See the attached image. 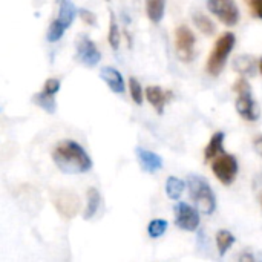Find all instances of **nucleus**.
I'll list each match as a JSON object with an SVG mask.
<instances>
[{"label":"nucleus","mask_w":262,"mask_h":262,"mask_svg":"<svg viewBox=\"0 0 262 262\" xmlns=\"http://www.w3.org/2000/svg\"><path fill=\"white\" fill-rule=\"evenodd\" d=\"M100 200H101V196H100L98 190L91 187L88 190V206H86V210H84V215H83L84 220H91L97 213V210L100 207Z\"/></svg>","instance_id":"aec40b11"},{"label":"nucleus","mask_w":262,"mask_h":262,"mask_svg":"<svg viewBox=\"0 0 262 262\" xmlns=\"http://www.w3.org/2000/svg\"><path fill=\"white\" fill-rule=\"evenodd\" d=\"M224 138H226V134L224 132H215L212 135L209 144L204 149V158H206V161L215 160L218 155L224 154Z\"/></svg>","instance_id":"2eb2a0df"},{"label":"nucleus","mask_w":262,"mask_h":262,"mask_svg":"<svg viewBox=\"0 0 262 262\" xmlns=\"http://www.w3.org/2000/svg\"><path fill=\"white\" fill-rule=\"evenodd\" d=\"M235 41H236V38L232 32H224L215 41V46H213V49L207 58V64H206V71L212 77H218L223 72L226 61L229 58V54L235 48Z\"/></svg>","instance_id":"7ed1b4c3"},{"label":"nucleus","mask_w":262,"mask_h":262,"mask_svg":"<svg viewBox=\"0 0 262 262\" xmlns=\"http://www.w3.org/2000/svg\"><path fill=\"white\" fill-rule=\"evenodd\" d=\"M166 0H146V12L150 21L160 23L164 17Z\"/></svg>","instance_id":"a211bd4d"},{"label":"nucleus","mask_w":262,"mask_h":262,"mask_svg":"<svg viewBox=\"0 0 262 262\" xmlns=\"http://www.w3.org/2000/svg\"><path fill=\"white\" fill-rule=\"evenodd\" d=\"M235 236H233V233H230L229 230H220L218 233H216V247H218V253L221 255V256H224L226 255V252L235 244Z\"/></svg>","instance_id":"412c9836"},{"label":"nucleus","mask_w":262,"mask_h":262,"mask_svg":"<svg viewBox=\"0 0 262 262\" xmlns=\"http://www.w3.org/2000/svg\"><path fill=\"white\" fill-rule=\"evenodd\" d=\"M246 3L249 5L250 12L256 18H261L262 20V0H246Z\"/></svg>","instance_id":"bb28decb"},{"label":"nucleus","mask_w":262,"mask_h":262,"mask_svg":"<svg viewBox=\"0 0 262 262\" xmlns=\"http://www.w3.org/2000/svg\"><path fill=\"white\" fill-rule=\"evenodd\" d=\"M233 68L236 72H239L243 77H253L256 74L258 61L250 55H241L233 61Z\"/></svg>","instance_id":"dca6fc26"},{"label":"nucleus","mask_w":262,"mask_h":262,"mask_svg":"<svg viewBox=\"0 0 262 262\" xmlns=\"http://www.w3.org/2000/svg\"><path fill=\"white\" fill-rule=\"evenodd\" d=\"M32 103L37 104L38 107H41L45 112L48 114H55L57 111V103H55V95L54 94H49L46 91H41L38 94H35L32 97Z\"/></svg>","instance_id":"f3484780"},{"label":"nucleus","mask_w":262,"mask_h":262,"mask_svg":"<svg viewBox=\"0 0 262 262\" xmlns=\"http://www.w3.org/2000/svg\"><path fill=\"white\" fill-rule=\"evenodd\" d=\"M64 31H66V28H64L57 18L52 20V23H51L49 28H48V35H46L48 41H51V43L58 41V40L64 35Z\"/></svg>","instance_id":"393cba45"},{"label":"nucleus","mask_w":262,"mask_h":262,"mask_svg":"<svg viewBox=\"0 0 262 262\" xmlns=\"http://www.w3.org/2000/svg\"><path fill=\"white\" fill-rule=\"evenodd\" d=\"M58 212L61 215H64L66 218H71V216H75V213L78 212V207H80V201H78V196L74 195V193H69V192H61L58 193V196L54 200Z\"/></svg>","instance_id":"9b49d317"},{"label":"nucleus","mask_w":262,"mask_h":262,"mask_svg":"<svg viewBox=\"0 0 262 262\" xmlns=\"http://www.w3.org/2000/svg\"><path fill=\"white\" fill-rule=\"evenodd\" d=\"M200 210L193 209L186 203H178L175 206V224L178 229L186 232H195L200 226Z\"/></svg>","instance_id":"6e6552de"},{"label":"nucleus","mask_w":262,"mask_h":262,"mask_svg":"<svg viewBox=\"0 0 262 262\" xmlns=\"http://www.w3.org/2000/svg\"><path fill=\"white\" fill-rule=\"evenodd\" d=\"M233 91L236 92V111L247 121H256L261 115L259 104L252 97V86L246 78H239L233 84Z\"/></svg>","instance_id":"20e7f679"},{"label":"nucleus","mask_w":262,"mask_h":262,"mask_svg":"<svg viewBox=\"0 0 262 262\" xmlns=\"http://www.w3.org/2000/svg\"><path fill=\"white\" fill-rule=\"evenodd\" d=\"M135 155H137L138 163H140V166H141V169L144 172L154 173V172H157V170H160L163 167V158L160 155H157L155 152H152V150L137 147Z\"/></svg>","instance_id":"9d476101"},{"label":"nucleus","mask_w":262,"mask_h":262,"mask_svg":"<svg viewBox=\"0 0 262 262\" xmlns=\"http://www.w3.org/2000/svg\"><path fill=\"white\" fill-rule=\"evenodd\" d=\"M187 187H189L190 198L195 203L200 213L212 215L216 209V198L210 184L201 175L192 173L187 178Z\"/></svg>","instance_id":"f03ea898"},{"label":"nucleus","mask_w":262,"mask_h":262,"mask_svg":"<svg viewBox=\"0 0 262 262\" xmlns=\"http://www.w3.org/2000/svg\"><path fill=\"white\" fill-rule=\"evenodd\" d=\"M212 170L224 186H230L238 175V161L233 155L224 152L213 160Z\"/></svg>","instance_id":"39448f33"},{"label":"nucleus","mask_w":262,"mask_h":262,"mask_svg":"<svg viewBox=\"0 0 262 262\" xmlns=\"http://www.w3.org/2000/svg\"><path fill=\"white\" fill-rule=\"evenodd\" d=\"M101 80L107 84V88L115 92V94H123L124 92V80L123 75L112 66H104L100 71Z\"/></svg>","instance_id":"ddd939ff"},{"label":"nucleus","mask_w":262,"mask_h":262,"mask_svg":"<svg viewBox=\"0 0 262 262\" xmlns=\"http://www.w3.org/2000/svg\"><path fill=\"white\" fill-rule=\"evenodd\" d=\"M78 14H80L81 20H83L86 25H91V26H94V25L97 23L95 14H94V12H91L89 9H84V8H81V9L78 11Z\"/></svg>","instance_id":"cd10ccee"},{"label":"nucleus","mask_w":262,"mask_h":262,"mask_svg":"<svg viewBox=\"0 0 262 262\" xmlns=\"http://www.w3.org/2000/svg\"><path fill=\"white\" fill-rule=\"evenodd\" d=\"M52 160L55 166L68 175L86 173L92 167V160L86 150L72 140H64L58 143L52 152Z\"/></svg>","instance_id":"f257e3e1"},{"label":"nucleus","mask_w":262,"mask_h":262,"mask_svg":"<svg viewBox=\"0 0 262 262\" xmlns=\"http://www.w3.org/2000/svg\"><path fill=\"white\" fill-rule=\"evenodd\" d=\"M195 34L190 28L181 25L175 31V48L178 52V57L183 61H192L195 57Z\"/></svg>","instance_id":"0eeeda50"},{"label":"nucleus","mask_w":262,"mask_h":262,"mask_svg":"<svg viewBox=\"0 0 262 262\" xmlns=\"http://www.w3.org/2000/svg\"><path fill=\"white\" fill-rule=\"evenodd\" d=\"M129 91H130V97H132L134 103L141 106L143 104V89H141L140 81L135 77L129 78Z\"/></svg>","instance_id":"a878e982"},{"label":"nucleus","mask_w":262,"mask_h":262,"mask_svg":"<svg viewBox=\"0 0 262 262\" xmlns=\"http://www.w3.org/2000/svg\"><path fill=\"white\" fill-rule=\"evenodd\" d=\"M183 192H184V181H181L177 177H169L166 181V195L170 200L177 201L181 198Z\"/></svg>","instance_id":"6ab92c4d"},{"label":"nucleus","mask_w":262,"mask_h":262,"mask_svg":"<svg viewBox=\"0 0 262 262\" xmlns=\"http://www.w3.org/2000/svg\"><path fill=\"white\" fill-rule=\"evenodd\" d=\"M253 147H255V150L258 152V155H261L262 157V135L261 137H256V138L253 140Z\"/></svg>","instance_id":"c756f323"},{"label":"nucleus","mask_w":262,"mask_h":262,"mask_svg":"<svg viewBox=\"0 0 262 262\" xmlns=\"http://www.w3.org/2000/svg\"><path fill=\"white\" fill-rule=\"evenodd\" d=\"M77 57L83 64H86L89 68L97 66L98 61L101 60L100 51L97 49L95 43L86 34H81L77 38Z\"/></svg>","instance_id":"1a4fd4ad"},{"label":"nucleus","mask_w":262,"mask_h":262,"mask_svg":"<svg viewBox=\"0 0 262 262\" xmlns=\"http://www.w3.org/2000/svg\"><path fill=\"white\" fill-rule=\"evenodd\" d=\"M255 184H262V173L261 175H258V177L255 178Z\"/></svg>","instance_id":"7c9ffc66"},{"label":"nucleus","mask_w":262,"mask_h":262,"mask_svg":"<svg viewBox=\"0 0 262 262\" xmlns=\"http://www.w3.org/2000/svg\"><path fill=\"white\" fill-rule=\"evenodd\" d=\"M258 68H259V72L262 74V57L259 58V63H258Z\"/></svg>","instance_id":"2f4dec72"},{"label":"nucleus","mask_w":262,"mask_h":262,"mask_svg":"<svg viewBox=\"0 0 262 262\" xmlns=\"http://www.w3.org/2000/svg\"><path fill=\"white\" fill-rule=\"evenodd\" d=\"M43 91H46V92L55 95V94L60 91V80H57V78H49V80H46V83H45V86H43Z\"/></svg>","instance_id":"c85d7f7f"},{"label":"nucleus","mask_w":262,"mask_h":262,"mask_svg":"<svg viewBox=\"0 0 262 262\" xmlns=\"http://www.w3.org/2000/svg\"><path fill=\"white\" fill-rule=\"evenodd\" d=\"M57 20L68 29L75 18V5L72 0H57Z\"/></svg>","instance_id":"4468645a"},{"label":"nucleus","mask_w":262,"mask_h":262,"mask_svg":"<svg viewBox=\"0 0 262 262\" xmlns=\"http://www.w3.org/2000/svg\"><path fill=\"white\" fill-rule=\"evenodd\" d=\"M261 201H262V198H261Z\"/></svg>","instance_id":"473e14b6"},{"label":"nucleus","mask_w":262,"mask_h":262,"mask_svg":"<svg viewBox=\"0 0 262 262\" xmlns=\"http://www.w3.org/2000/svg\"><path fill=\"white\" fill-rule=\"evenodd\" d=\"M146 97H147L149 103L154 106V109L158 114H163L167 101L172 98V91H164L160 86H149L146 89Z\"/></svg>","instance_id":"f8f14e48"},{"label":"nucleus","mask_w":262,"mask_h":262,"mask_svg":"<svg viewBox=\"0 0 262 262\" xmlns=\"http://www.w3.org/2000/svg\"><path fill=\"white\" fill-rule=\"evenodd\" d=\"M207 8L226 26H235L239 21V9L233 0H207Z\"/></svg>","instance_id":"423d86ee"},{"label":"nucleus","mask_w":262,"mask_h":262,"mask_svg":"<svg viewBox=\"0 0 262 262\" xmlns=\"http://www.w3.org/2000/svg\"><path fill=\"white\" fill-rule=\"evenodd\" d=\"M167 230V221L166 220H152L147 226V233L150 238L157 239L163 236Z\"/></svg>","instance_id":"b1692460"},{"label":"nucleus","mask_w":262,"mask_h":262,"mask_svg":"<svg viewBox=\"0 0 262 262\" xmlns=\"http://www.w3.org/2000/svg\"><path fill=\"white\" fill-rule=\"evenodd\" d=\"M193 23H195V26L203 32V34H206V35H212L213 32H215V23L207 17V15H204V14H201V12H196V14H193Z\"/></svg>","instance_id":"4be33fe9"},{"label":"nucleus","mask_w":262,"mask_h":262,"mask_svg":"<svg viewBox=\"0 0 262 262\" xmlns=\"http://www.w3.org/2000/svg\"><path fill=\"white\" fill-rule=\"evenodd\" d=\"M107 41L114 51H118L120 48V29L115 20V15L111 12V20H109V34H107Z\"/></svg>","instance_id":"5701e85b"}]
</instances>
